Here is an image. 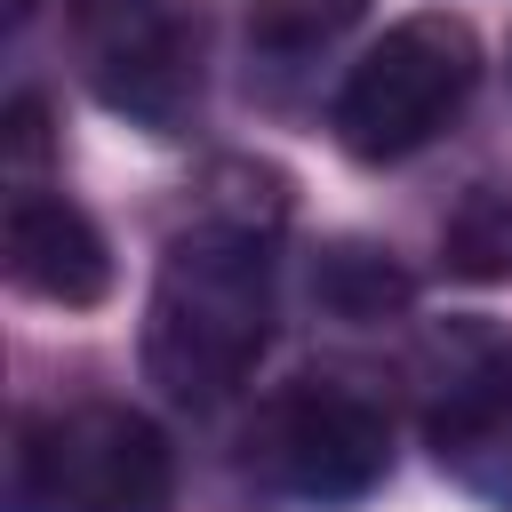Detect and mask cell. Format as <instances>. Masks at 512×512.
<instances>
[{
    "mask_svg": "<svg viewBox=\"0 0 512 512\" xmlns=\"http://www.w3.org/2000/svg\"><path fill=\"white\" fill-rule=\"evenodd\" d=\"M272 344V232L200 216L168 240L144 296V376L176 408H224Z\"/></svg>",
    "mask_w": 512,
    "mask_h": 512,
    "instance_id": "cell-1",
    "label": "cell"
},
{
    "mask_svg": "<svg viewBox=\"0 0 512 512\" xmlns=\"http://www.w3.org/2000/svg\"><path fill=\"white\" fill-rule=\"evenodd\" d=\"M480 88V40L464 16L424 8L400 16L328 96V128L360 168H392L408 152H424Z\"/></svg>",
    "mask_w": 512,
    "mask_h": 512,
    "instance_id": "cell-2",
    "label": "cell"
},
{
    "mask_svg": "<svg viewBox=\"0 0 512 512\" xmlns=\"http://www.w3.org/2000/svg\"><path fill=\"white\" fill-rule=\"evenodd\" d=\"M64 40L104 112L184 136L208 96V0H64Z\"/></svg>",
    "mask_w": 512,
    "mask_h": 512,
    "instance_id": "cell-3",
    "label": "cell"
},
{
    "mask_svg": "<svg viewBox=\"0 0 512 512\" xmlns=\"http://www.w3.org/2000/svg\"><path fill=\"white\" fill-rule=\"evenodd\" d=\"M176 456L144 408L80 400L16 424V512H168Z\"/></svg>",
    "mask_w": 512,
    "mask_h": 512,
    "instance_id": "cell-4",
    "label": "cell"
},
{
    "mask_svg": "<svg viewBox=\"0 0 512 512\" xmlns=\"http://www.w3.org/2000/svg\"><path fill=\"white\" fill-rule=\"evenodd\" d=\"M408 392L440 472L464 496L512 512V328L504 320L424 328V344L408 352Z\"/></svg>",
    "mask_w": 512,
    "mask_h": 512,
    "instance_id": "cell-5",
    "label": "cell"
},
{
    "mask_svg": "<svg viewBox=\"0 0 512 512\" xmlns=\"http://www.w3.org/2000/svg\"><path fill=\"white\" fill-rule=\"evenodd\" d=\"M240 464L272 496L336 512V504H360L392 472V416L344 376H296L248 416Z\"/></svg>",
    "mask_w": 512,
    "mask_h": 512,
    "instance_id": "cell-6",
    "label": "cell"
},
{
    "mask_svg": "<svg viewBox=\"0 0 512 512\" xmlns=\"http://www.w3.org/2000/svg\"><path fill=\"white\" fill-rule=\"evenodd\" d=\"M0 264H8V288L40 296V304H64V312H88L112 296V248L96 232V216L40 184V176H16L8 184V216H0Z\"/></svg>",
    "mask_w": 512,
    "mask_h": 512,
    "instance_id": "cell-7",
    "label": "cell"
},
{
    "mask_svg": "<svg viewBox=\"0 0 512 512\" xmlns=\"http://www.w3.org/2000/svg\"><path fill=\"white\" fill-rule=\"evenodd\" d=\"M312 296H320V312L368 328V320L408 312L416 280H408V272L392 264V248H376V240H328V248L312 256Z\"/></svg>",
    "mask_w": 512,
    "mask_h": 512,
    "instance_id": "cell-8",
    "label": "cell"
},
{
    "mask_svg": "<svg viewBox=\"0 0 512 512\" xmlns=\"http://www.w3.org/2000/svg\"><path fill=\"white\" fill-rule=\"evenodd\" d=\"M440 264L456 280H512V168L464 184V200L440 216Z\"/></svg>",
    "mask_w": 512,
    "mask_h": 512,
    "instance_id": "cell-9",
    "label": "cell"
},
{
    "mask_svg": "<svg viewBox=\"0 0 512 512\" xmlns=\"http://www.w3.org/2000/svg\"><path fill=\"white\" fill-rule=\"evenodd\" d=\"M240 16L264 56H312L336 32H352L368 16V0H240Z\"/></svg>",
    "mask_w": 512,
    "mask_h": 512,
    "instance_id": "cell-10",
    "label": "cell"
}]
</instances>
